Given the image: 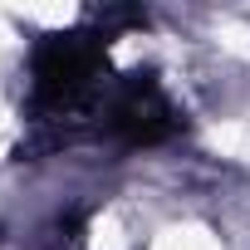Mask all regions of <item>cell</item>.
Instances as JSON below:
<instances>
[{
    "instance_id": "cell-1",
    "label": "cell",
    "mask_w": 250,
    "mask_h": 250,
    "mask_svg": "<svg viewBox=\"0 0 250 250\" xmlns=\"http://www.w3.org/2000/svg\"><path fill=\"white\" fill-rule=\"evenodd\" d=\"M108 25H74L54 30L35 44L30 59V108L40 123H64L79 108L93 113L108 83Z\"/></svg>"
},
{
    "instance_id": "cell-2",
    "label": "cell",
    "mask_w": 250,
    "mask_h": 250,
    "mask_svg": "<svg viewBox=\"0 0 250 250\" xmlns=\"http://www.w3.org/2000/svg\"><path fill=\"white\" fill-rule=\"evenodd\" d=\"M88 118L93 138H108L113 147H162L187 128V113L172 103L152 69H128L108 79Z\"/></svg>"
}]
</instances>
